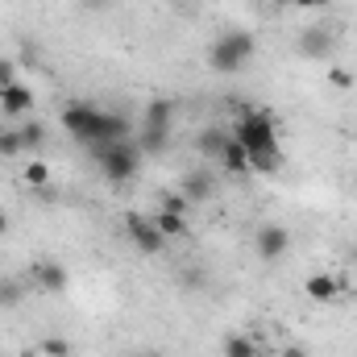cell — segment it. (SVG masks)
I'll list each match as a JSON object with an SVG mask.
<instances>
[{"label":"cell","instance_id":"7a4b0ae2","mask_svg":"<svg viewBox=\"0 0 357 357\" xmlns=\"http://www.w3.org/2000/svg\"><path fill=\"white\" fill-rule=\"evenodd\" d=\"M88 150H91L96 167L104 171L108 183H129V178L137 175V167H142L137 142H96V146H88Z\"/></svg>","mask_w":357,"mask_h":357},{"label":"cell","instance_id":"f1b7e54d","mask_svg":"<svg viewBox=\"0 0 357 357\" xmlns=\"http://www.w3.org/2000/svg\"><path fill=\"white\" fill-rule=\"evenodd\" d=\"M4 233H8V216L0 212V237H4Z\"/></svg>","mask_w":357,"mask_h":357},{"label":"cell","instance_id":"7402d4cb","mask_svg":"<svg viewBox=\"0 0 357 357\" xmlns=\"http://www.w3.org/2000/svg\"><path fill=\"white\" fill-rule=\"evenodd\" d=\"M25 183H29V187H38V191H42V187H46V183H50V167H46V162H42V158H38V162H29V167H25Z\"/></svg>","mask_w":357,"mask_h":357},{"label":"cell","instance_id":"ac0fdd59","mask_svg":"<svg viewBox=\"0 0 357 357\" xmlns=\"http://www.w3.org/2000/svg\"><path fill=\"white\" fill-rule=\"evenodd\" d=\"M250 171L254 175H278L282 171V150H258V154H250Z\"/></svg>","mask_w":357,"mask_h":357},{"label":"cell","instance_id":"e0dca14e","mask_svg":"<svg viewBox=\"0 0 357 357\" xmlns=\"http://www.w3.org/2000/svg\"><path fill=\"white\" fill-rule=\"evenodd\" d=\"M171 146V129H150V125H142V133H137V150L142 154H162Z\"/></svg>","mask_w":357,"mask_h":357},{"label":"cell","instance_id":"8992f818","mask_svg":"<svg viewBox=\"0 0 357 357\" xmlns=\"http://www.w3.org/2000/svg\"><path fill=\"white\" fill-rule=\"evenodd\" d=\"M291 250V229L287 225H262L258 233H254V254L262 258V262H278L282 254Z\"/></svg>","mask_w":357,"mask_h":357},{"label":"cell","instance_id":"d6986e66","mask_svg":"<svg viewBox=\"0 0 357 357\" xmlns=\"http://www.w3.org/2000/svg\"><path fill=\"white\" fill-rule=\"evenodd\" d=\"M21 150H25L21 125H13V129H0V158H13V154H21Z\"/></svg>","mask_w":357,"mask_h":357},{"label":"cell","instance_id":"ba28073f","mask_svg":"<svg viewBox=\"0 0 357 357\" xmlns=\"http://www.w3.org/2000/svg\"><path fill=\"white\" fill-rule=\"evenodd\" d=\"M178 191L191 204H208L216 195V178H212V171H187V175L178 178Z\"/></svg>","mask_w":357,"mask_h":357},{"label":"cell","instance_id":"d4e9b609","mask_svg":"<svg viewBox=\"0 0 357 357\" xmlns=\"http://www.w3.org/2000/svg\"><path fill=\"white\" fill-rule=\"evenodd\" d=\"M328 84H333L337 91H349V88H354V71H345V67H333V71H328Z\"/></svg>","mask_w":357,"mask_h":357},{"label":"cell","instance_id":"5b68a950","mask_svg":"<svg viewBox=\"0 0 357 357\" xmlns=\"http://www.w3.org/2000/svg\"><path fill=\"white\" fill-rule=\"evenodd\" d=\"M125 233H129V241H133L142 254H162V250H167V237L158 233L154 216H146V212H129V216H125Z\"/></svg>","mask_w":357,"mask_h":357},{"label":"cell","instance_id":"83f0119b","mask_svg":"<svg viewBox=\"0 0 357 357\" xmlns=\"http://www.w3.org/2000/svg\"><path fill=\"white\" fill-rule=\"evenodd\" d=\"M129 357H162L158 349H137V354H129Z\"/></svg>","mask_w":357,"mask_h":357},{"label":"cell","instance_id":"277c9868","mask_svg":"<svg viewBox=\"0 0 357 357\" xmlns=\"http://www.w3.org/2000/svg\"><path fill=\"white\" fill-rule=\"evenodd\" d=\"M63 129H67L79 146L104 142V108H96V104H88V100L63 104Z\"/></svg>","mask_w":357,"mask_h":357},{"label":"cell","instance_id":"5bb4252c","mask_svg":"<svg viewBox=\"0 0 357 357\" xmlns=\"http://www.w3.org/2000/svg\"><path fill=\"white\" fill-rule=\"evenodd\" d=\"M220 357H262V349H258L254 337H245V333H229V337L220 341Z\"/></svg>","mask_w":357,"mask_h":357},{"label":"cell","instance_id":"8fae6325","mask_svg":"<svg viewBox=\"0 0 357 357\" xmlns=\"http://www.w3.org/2000/svg\"><path fill=\"white\" fill-rule=\"evenodd\" d=\"M33 108V91L25 88V84H8V88L0 91V112L4 116H25Z\"/></svg>","mask_w":357,"mask_h":357},{"label":"cell","instance_id":"4dcf8cb0","mask_svg":"<svg viewBox=\"0 0 357 357\" xmlns=\"http://www.w3.org/2000/svg\"><path fill=\"white\" fill-rule=\"evenodd\" d=\"M274 4H291V0H274Z\"/></svg>","mask_w":357,"mask_h":357},{"label":"cell","instance_id":"1f68e13d","mask_svg":"<svg viewBox=\"0 0 357 357\" xmlns=\"http://www.w3.org/2000/svg\"><path fill=\"white\" fill-rule=\"evenodd\" d=\"M354 266H357V250H354Z\"/></svg>","mask_w":357,"mask_h":357},{"label":"cell","instance_id":"9a60e30c","mask_svg":"<svg viewBox=\"0 0 357 357\" xmlns=\"http://www.w3.org/2000/svg\"><path fill=\"white\" fill-rule=\"evenodd\" d=\"M154 216V225H158V233L167 237V241H183L187 237V216H178V212H150Z\"/></svg>","mask_w":357,"mask_h":357},{"label":"cell","instance_id":"2e32d148","mask_svg":"<svg viewBox=\"0 0 357 357\" xmlns=\"http://www.w3.org/2000/svg\"><path fill=\"white\" fill-rule=\"evenodd\" d=\"M229 137H233V133H225V129H204V133L195 137V150H199L204 158H220L225 146H229Z\"/></svg>","mask_w":357,"mask_h":357},{"label":"cell","instance_id":"603a6c76","mask_svg":"<svg viewBox=\"0 0 357 357\" xmlns=\"http://www.w3.org/2000/svg\"><path fill=\"white\" fill-rule=\"evenodd\" d=\"M21 282H13V278H0V307H17L21 303Z\"/></svg>","mask_w":357,"mask_h":357},{"label":"cell","instance_id":"52a82bcc","mask_svg":"<svg viewBox=\"0 0 357 357\" xmlns=\"http://www.w3.org/2000/svg\"><path fill=\"white\" fill-rule=\"evenodd\" d=\"M333 50H337V33H333V29L312 25V29L299 33V54H303V59H328Z\"/></svg>","mask_w":357,"mask_h":357},{"label":"cell","instance_id":"ffe728a7","mask_svg":"<svg viewBox=\"0 0 357 357\" xmlns=\"http://www.w3.org/2000/svg\"><path fill=\"white\" fill-rule=\"evenodd\" d=\"M21 137H25V150H42L46 146V125L42 121H25L21 125Z\"/></svg>","mask_w":357,"mask_h":357},{"label":"cell","instance_id":"44dd1931","mask_svg":"<svg viewBox=\"0 0 357 357\" xmlns=\"http://www.w3.org/2000/svg\"><path fill=\"white\" fill-rule=\"evenodd\" d=\"M38 349H42V357H71V341H63V337H42Z\"/></svg>","mask_w":357,"mask_h":357},{"label":"cell","instance_id":"9c48e42d","mask_svg":"<svg viewBox=\"0 0 357 357\" xmlns=\"http://www.w3.org/2000/svg\"><path fill=\"white\" fill-rule=\"evenodd\" d=\"M341 287H345V278H341V274H328V270H320V274H312V278L303 282L307 299H316V303H333V299L341 295Z\"/></svg>","mask_w":357,"mask_h":357},{"label":"cell","instance_id":"4316f807","mask_svg":"<svg viewBox=\"0 0 357 357\" xmlns=\"http://www.w3.org/2000/svg\"><path fill=\"white\" fill-rule=\"evenodd\" d=\"M79 4H84V8H91V13H96V8H104L108 0H79Z\"/></svg>","mask_w":357,"mask_h":357},{"label":"cell","instance_id":"6da1fadb","mask_svg":"<svg viewBox=\"0 0 357 357\" xmlns=\"http://www.w3.org/2000/svg\"><path fill=\"white\" fill-rule=\"evenodd\" d=\"M254 50H258V42H254L250 29H225L208 46V67L216 75H237V71H245V63L254 59Z\"/></svg>","mask_w":357,"mask_h":357},{"label":"cell","instance_id":"cb8c5ba5","mask_svg":"<svg viewBox=\"0 0 357 357\" xmlns=\"http://www.w3.org/2000/svg\"><path fill=\"white\" fill-rule=\"evenodd\" d=\"M187 208H191V199H187L183 191H167V195H162V212H178V216H183Z\"/></svg>","mask_w":357,"mask_h":357},{"label":"cell","instance_id":"4fadbf2b","mask_svg":"<svg viewBox=\"0 0 357 357\" xmlns=\"http://www.w3.org/2000/svg\"><path fill=\"white\" fill-rule=\"evenodd\" d=\"M229 175H237V178H250L254 171H250V154H245V146L237 142V137H229V146H225V154L216 158Z\"/></svg>","mask_w":357,"mask_h":357},{"label":"cell","instance_id":"3957f363","mask_svg":"<svg viewBox=\"0 0 357 357\" xmlns=\"http://www.w3.org/2000/svg\"><path fill=\"white\" fill-rule=\"evenodd\" d=\"M233 137L245 146V154H258V150H278V125L266 108H245L237 116V129Z\"/></svg>","mask_w":357,"mask_h":357},{"label":"cell","instance_id":"30bf717a","mask_svg":"<svg viewBox=\"0 0 357 357\" xmlns=\"http://www.w3.org/2000/svg\"><path fill=\"white\" fill-rule=\"evenodd\" d=\"M67 282H71V274H67L63 262H38V266H33V287H38V291L59 295V291H67Z\"/></svg>","mask_w":357,"mask_h":357},{"label":"cell","instance_id":"f546056e","mask_svg":"<svg viewBox=\"0 0 357 357\" xmlns=\"http://www.w3.org/2000/svg\"><path fill=\"white\" fill-rule=\"evenodd\" d=\"M287 357H307L303 349H287Z\"/></svg>","mask_w":357,"mask_h":357},{"label":"cell","instance_id":"484cf974","mask_svg":"<svg viewBox=\"0 0 357 357\" xmlns=\"http://www.w3.org/2000/svg\"><path fill=\"white\" fill-rule=\"evenodd\" d=\"M291 4H295V8H303V13H312V8H324L328 0H291Z\"/></svg>","mask_w":357,"mask_h":357},{"label":"cell","instance_id":"7c38bea8","mask_svg":"<svg viewBox=\"0 0 357 357\" xmlns=\"http://www.w3.org/2000/svg\"><path fill=\"white\" fill-rule=\"evenodd\" d=\"M175 112H178L175 100L158 96V100H150V104H146V116H142V125H150V129H175Z\"/></svg>","mask_w":357,"mask_h":357}]
</instances>
